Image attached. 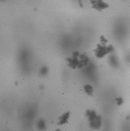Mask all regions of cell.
<instances>
[{"label": "cell", "mask_w": 130, "mask_h": 131, "mask_svg": "<svg viewBox=\"0 0 130 131\" xmlns=\"http://www.w3.org/2000/svg\"><path fill=\"white\" fill-rule=\"evenodd\" d=\"M37 128L39 130H44L46 129V121L44 119H39L37 123Z\"/></svg>", "instance_id": "cell-8"}, {"label": "cell", "mask_w": 130, "mask_h": 131, "mask_svg": "<svg viewBox=\"0 0 130 131\" xmlns=\"http://www.w3.org/2000/svg\"><path fill=\"white\" fill-rule=\"evenodd\" d=\"M80 53L79 51H75L72 53V56L70 57H68L66 59V61L68 63V66L70 67L72 69H79L80 66Z\"/></svg>", "instance_id": "cell-3"}, {"label": "cell", "mask_w": 130, "mask_h": 131, "mask_svg": "<svg viewBox=\"0 0 130 131\" xmlns=\"http://www.w3.org/2000/svg\"><path fill=\"white\" fill-rule=\"evenodd\" d=\"M55 131H62V130H60V129H56Z\"/></svg>", "instance_id": "cell-12"}, {"label": "cell", "mask_w": 130, "mask_h": 131, "mask_svg": "<svg viewBox=\"0 0 130 131\" xmlns=\"http://www.w3.org/2000/svg\"><path fill=\"white\" fill-rule=\"evenodd\" d=\"M84 91L85 92V93L87 94L88 96H92L94 90H93V88L91 84H87L84 86Z\"/></svg>", "instance_id": "cell-7"}, {"label": "cell", "mask_w": 130, "mask_h": 131, "mask_svg": "<svg viewBox=\"0 0 130 131\" xmlns=\"http://www.w3.org/2000/svg\"><path fill=\"white\" fill-rule=\"evenodd\" d=\"M90 1L92 7L99 12H101L109 7V5L107 2H104L103 0H90Z\"/></svg>", "instance_id": "cell-4"}, {"label": "cell", "mask_w": 130, "mask_h": 131, "mask_svg": "<svg viewBox=\"0 0 130 131\" xmlns=\"http://www.w3.org/2000/svg\"><path fill=\"white\" fill-rule=\"evenodd\" d=\"M85 115L87 118L89 126L92 130H99L102 124V120L101 115H99L95 110L87 109L85 112Z\"/></svg>", "instance_id": "cell-1"}, {"label": "cell", "mask_w": 130, "mask_h": 131, "mask_svg": "<svg viewBox=\"0 0 130 131\" xmlns=\"http://www.w3.org/2000/svg\"><path fill=\"white\" fill-rule=\"evenodd\" d=\"M108 62L110 63V65L111 66L114 68H117L119 66V60L118 57L114 54V53H111L109 55V58H108Z\"/></svg>", "instance_id": "cell-6"}, {"label": "cell", "mask_w": 130, "mask_h": 131, "mask_svg": "<svg viewBox=\"0 0 130 131\" xmlns=\"http://www.w3.org/2000/svg\"><path fill=\"white\" fill-rule=\"evenodd\" d=\"M48 72H49V69L46 66H42L39 70V74L41 76H46L48 74Z\"/></svg>", "instance_id": "cell-9"}, {"label": "cell", "mask_w": 130, "mask_h": 131, "mask_svg": "<svg viewBox=\"0 0 130 131\" xmlns=\"http://www.w3.org/2000/svg\"><path fill=\"white\" fill-rule=\"evenodd\" d=\"M114 46L111 45H101V44H98L96 49H94L93 51L95 53L96 57L98 59H102V58L104 57L106 55L112 53L114 52Z\"/></svg>", "instance_id": "cell-2"}, {"label": "cell", "mask_w": 130, "mask_h": 131, "mask_svg": "<svg viewBox=\"0 0 130 131\" xmlns=\"http://www.w3.org/2000/svg\"><path fill=\"white\" fill-rule=\"evenodd\" d=\"M99 40H100V44L103 45H106L108 41V39L105 38V36H101L100 38H99Z\"/></svg>", "instance_id": "cell-10"}, {"label": "cell", "mask_w": 130, "mask_h": 131, "mask_svg": "<svg viewBox=\"0 0 130 131\" xmlns=\"http://www.w3.org/2000/svg\"><path fill=\"white\" fill-rule=\"evenodd\" d=\"M69 117H70L69 112H65L64 114H63L58 118V123H57L58 125H64L65 124H68Z\"/></svg>", "instance_id": "cell-5"}, {"label": "cell", "mask_w": 130, "mask_h": 131, "mask_svg": "<svg viewBox=\"0 0 130 131\" xmlns=\"http://www.w3.org/2000/svg\"><path fill=\"white\" fill-rule=\"evenodd\" d=\"M128 118H129V119H130V113H129V117H128Z\"/></svg>", "instance_id": "cell-13"}, {"label": "cell", "mask_w": 130, "mask_h": 131, "mask_svg": "<svg viewBox=\"0 0 130 131\" xmlns=\"http://www.w3.org/2000/svg\"><path fill=\"white\" fill-rule=\"evenodd\" d=\"M123 102H124V100H123V99L122 98V97H117L116 98V103H117V105H121L123 104Z\"/></svg>", "instance_id": "cell-11"}]
</instances>
